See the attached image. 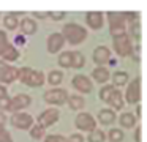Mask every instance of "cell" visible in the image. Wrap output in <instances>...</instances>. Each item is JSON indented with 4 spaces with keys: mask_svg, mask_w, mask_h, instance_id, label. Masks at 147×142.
Here are the masks:
<instances>
[{
    "mask_svg": "<svg viewBox=\"0 0 147 142\" xmlns=\"http://www.w3.org/2000/svg\"><path fill=\"white\" fill-rule=\"evenodd\" d=\"M3 25L7 30H16L19 27V19H18V13H8L3 17Z\"/></svg>",
    "mask_w": 147,
    "mask_h": 142,
    "instance_id": "21",
    "label": "cell"
},
{
    "mask_svg": "<svg viewBox=\"0 0 147 142\" xmlns=\"http://www.w3.org/2000/svg\"><path fill=\"white\" fill-rule=\"evenodd\" d=\"M141 136H142V126L138 125V126H136V133H134V141H136V142H142Z\"/></svg>",
    "mask_w": 147,
    "mask_h": 142,
    "instance_id": "40",
    "label": "cell"
},
{
    "mask_svg": "<svg viewBox=\"0 0 147 142\" xmlns=\"http://www.w3.org/2000/svg\"><path fill=\"white\" fill-rule=\"evenodd\" d=\"M108 104L112 107V109H115V110L123 109V106H125L123 95H122V92L119 90V88H115V90L112 92V95L109 96V100H108Z\"/></svg>",
    "mask_w": 147,
    "mask_h": 142,
    "instance_id": "16",
    "label": "cell"
},
{
    "mask_svg": "<svg viewBox=\"0 0 147 142\" xmlns=\"http://www.w3.org/2000/svg\"><path fill=\"white\" fill-rule=\"evenodd\" d=\"M62 81H63V73L62 71H59V69H52V71H49L48 82L51 85H60Z\"/></svg>",
    "mask_w": 147,
    "mask_h": 142,
    "instance_id": "26",
    "label": "cell"
},
{
    "mask_svg": "<svg viewBox=\"0 0 147 142\" xmlns=\"http://www.w3.org/2000/svg\"><path fill=\"white\" fill-rule=\"evenodd\" d=\"M14 81H18V68L0 60V82L2 84H13Z\"/></svg>",
    "mask_w": 147,
    "mask_h": 142,
    "instance_id": "10",
    "label": "cell"
},
{
    "mask_svg": "<svg viewBox=\"0 0 147 142\" xmlns=\"http://www.w3.org/2000/svg\"><path fill=\"white\" fill-rule=\"evenodd\" d=\"M74 125L78 129L86 133H92L93 129H96V122L89 112H79L74 118Z\"/></svg>",
    "mask_w": 147,
    "mask_h": 142,
    "instance_id": "9",
    "label": "cell"
},
{
    "mask_svg": "<svg viewBox=\"0 0 147 142\" xmlns=\"http://www.w3.org/2000/svg\"><path fill=\"white\" fill-rule=\"evenodd\" d=\"M8 107H10V96L0 98V112L2 110H8Z\"/></svg>",
    "mask_w": 147,
    "mask_h": 142,
    "instance_id": "38",
    "label": "cell"
},
{
    "mask_svg": "<svg viewBox=\"0 0 147 142\" xmlns=\"http://www.w3.org/2000/svg\"><path fill=\"white\" fill-rule=\"evenodd\" d=\"M10 46V41H8V36L5 33V30H0V55L5 52Z\"/></svg>",
    "mask_w": 147,
    "mask_h": 142,
    "instance_id": "32",
    "label": "cell"
},
{
    "mask_svg": "<svg viewBox=\"0 0 147 142\" xmlns=\"http://www.w3.org/2000/svg\"><path fill=\"white\" fill-rule=\"evenodd\" d=\"M65 46V40L62 33H51L48 36V43H46V49L49 54H57L62 47Z\"/></svg>",
    "mask_w": 147,
    "mask_h": 142,
    "instance_id": "13",
    "label": "cell"
},
{
    "mask_svg": "<svg viewBox=\"0 0 147 142\" xmlns=\"http://www.w3.org/2000/svg\"><path fill=\"white\" fill-rule=\"evenodd\" d=\"M106 134L101 131V129H93L92 133H89L87 136V141L89 142H105Z\"/></svg>",
    "mask_w": 147,
    "mask_h": 142,
    "instance_id": "28",
    "label": "cell"
},
{
    "mask_svg": "<svg viewBox=\"0 0 147 142\" xmlns=\"http://www.w3.org/2000/svg\"><path fill=\"white\" fill-rule=\"evenodd\" d=\"M114 90H115L114 85H105V87H101V90H100V100H101L103 103H108L109 96L112 95Z\"/></svg>",
    "mask_w": 147,
    "mask_h": 142,
    "instance_id": "30",
    "label": "cell"
},
{
    "mask_svg": "<svg viewBox=\"0 0 147 142\" xmlns=\"http://www.w3.org/2000/svg\"><path fill=\"white\" fill-rule=\"evenodd\" d=\"M92 79L96 84H106L109 81V69L106 66H96L92 71Z\"/></svg>",
    "mask_w": 147,
    "mask_h": 142,
    "instance_id": "17",
    "label": "cell"
},
{
    "mask_svg": "<svg viewBox=\"0 0 147 142\" xmlns=\"http://www.w3.org/2000/svg\"><path fill=\"white\" fill-rule=\"evenodd\" d=\"M33 17H38V19H46V17H48V13H40V11H35V13H33Z\"/></svg>",
    "mask_w": 147,
    "mask_h": 142,
    "instance_id": "43",
    "label": "cell"
},
{
    "mask_svg": "<svg viewBox=\"0 0 147 142\" xmlns=\"http://www.w3.org/2000/svg\"><path fill=\"white\" fill-rule=\"evenodd\" d=\"M45 142H67V137L60 134H49V136H46Z\"/></svg>",
    "mask_w": 147,
    "mask_h": 142,
    "instance_id": "36",
    "label": "cell"
},
{
    "mask_svg": "<svg viewBox=\"0 0 147 142\" xmlns=\"http://www.w3.org/2000/svg\"><path fill=\"white\" fill-rule=\"evenodd\" d=\"M86 22L90 28L98 30V28H101L103 24H105V16L100 11H89L86 14Z\"/></svg>",
    "mask_w": 147,
    "mask_h": 142,
    "instance_id": "15",
    "label": "cell"
},
{
    "mask_svg": "<svg viewBox=\"0 0 147 142\" xmlns=\"http://www.w3.org/2000/svg\"><path fill=\"white\" fill-rule=\"evenodd\" d=\"M108 19H109V30H111L112 36H117V35H122V33L127 32V22H125L122 13L109 11Z\"/></svg>",
    "mask_w": 147,
    "mask_h": 142,
    "instance_id": "5",
    "label": "cell"
},
{
    "mask_svg": "<svg viewBox=\"0 0 147 142\" xmlns=\"http://www.w3.org/2000/svg\"><path fill=\"white\" fill-rule=\"evenodd\" d=\"M65 16H67L65 11H48V17L54 19V21H62Z\"/></svg>",
    "mask_w": 147,
    "mask_h": 142,
    "instance_id": "37",
    "label": "cell"
},
{
    "mask_svg": "<svg viewBox=\"0 0 147 142\" xmlns=\"http://www.w3.org/2000/svg\"><path fill=\"white\" fill-rule=\"evenodd\" d=\"M86 65V57L81 50H73L71 52V68L74 69H81Z\"/></svg>",
    "mask_w": 147,
    "mask_h": 142,
    "instance_id": "23",
    "label": "cell"
},
{
    "mask_svg": "<svg viewBox=\"0 0 147 142\" xmlns=\"http://www.w3.org/2000/svg\"><path fill=\"white\" fill-rule=\"evenodd\" d=\"M30 103H32L30 95H27V93L16 95L14 98H10V107H8V110H10V112H13V114L14 112H19V110L29 107Z\"/></svg>",
    "mask_w": 147,
    "mask_h": 142,
    "instance_id": "11",
    "label": "cell"
},
{
    "mask_svg": "<svg viewBox=\"0 0 147 142\" xmlns=\"http://www.w3.org/2000/svg\"><path fill=\"white\" fill-rule=\"evenodd\" d=\"M71 84H73V87L76 88L78 92H81V93H90V92L93 90L92 81L84 74H76L73 77V81H71Z\"/></svg>",
    "mask_w": 147,
    "mask_h": 142,
    "instance_id": "12",
    "label": "cell"
},
{
    "mask_svg": "<svg viewBox=\"0 0 147 142\" xmlns=\"http://www.w3.org/2000/svg\"><path fill=\"white\" fill-rule=\"evenodd\" d=\"M115 110L112 109H101L98 112V120L101 125H111V123L115 122Z\"/></svg>",
    "mask_w": 147,
    "mask_h": 142,
    "instance_id": "19",
    "label": "cell"
},
{
    "mask_svg": "<svg viewBox=\"0 0 147 142\" xmlns=\"http://www.w3.org/2000/svg\"><path fill=\"white\" fill-rule=\"evenodd\" d=\"M19 25H21V30H22L24 36L26 35H33L36 32V21L32 17H24L19 22Z\"/></svg>",
    "mask_w": 147,
    "mask_h": 142,
    "instance_id": "18",
    "label": "cell"
},
{
    "mask_svg": "<svg viewBox=\"0 0 147 142\" xmlns=\"http://www.w3.org/2000/svg\"><path fill=\"white\" fill-rule=\"evenodd\" d=\"M67 103H68V106H70L71 110H81L86 106V100H84L82 96H79V95H71V96L68 95Z\"/></svg>",
    "mask_w": 147,
    "mask_h": 142,
    "instance_id": "20",
    "label": "cell"
},
{
    "mask_svg": "<svg viewBox=\"0 0 147 142\" xmlns=\"http://www.w3.org/2000/svg\"><path fill=\"white\" fill-rule=\"evenodd\" d=\"M123 98L127 100L128 104H139L141 98H142V79H141V76H136L133 81L128 82Z\"/></svg>",
    "mask_w": 147,
    "mask_h": 142,
    "instance_id": "3",
    "label": "cell"
},
{
    "mask_svg": "<svg viewBox=\"0 0 147 142\" xmlns=\"http://www.w3.org/2000/svg\"><path fill=\"white\" fill-rule=\"evenodd\" d=\"M128 36H133L136 40H141V22H136V24H131L130 25V33Z\"/></svg>",
    "mask_w": 147,
    "mask_h": 142,
    "instance_id": "33",
    "label": "cell"
},
{
    "mask_svg": "<svg viewBox=\"0 0 147 142\" xmlns=\"http://www.w3.org/2000/svg\"><path fill=\"white\" fill-rule=\"evenodd\" d=\"M5 96H8V92L5 88V85H0V98H5Z\"/></svg>",
    "mask_w": 147,
    "mask_h": 142,
    "instance_id": "44",
    "label": "cell"
},
{
    "mask_svg": "<svg viewBox=\"0 0 147 142\" xmlns=\"http://www.w3.org/2000/svg\"><path fill=\"white\" fill-rule=\"evenodd\" d=\"M67 142H84V136H81L79 133H74L67 139Z\"/></svg>",
    "mask_w": 147,
    "mask_h": 142,
    "instance_id": "39",
    "label": "cell"
},
{
    "mask_svg": "<svg viewBox=\"0 0 147 142\" xmlns=\"http://www.w3.org/2000/svg\"><path fill=\"white\" fill-rule=\"evenodd\" d=\"M5 123H7V117L3 112H0V126H5Z\"/></svg>",
    "mask_w": 147,
    "mask_h": 142,
    "instance_id": "45",
    "label": "cell"
},
{
    "mask_svg": "<svg viewBox=\"0 0 147 142\" xmlns=\"http://www.w3.org/2000/svg\"><path fill=\"white\" fill-rule=\"evenodd\" d=\"M11 125L14 126V128L18 129H22V131H26V129H30L33 126V117L30 115V114L27 112H14L13 115H11L10 118Z\"/></svg>",
    "mask_w": 147,
    "mask_h": 142,
    "instance_id": "8",
    "label": "cell"
},
{
    "mask_svg": "<svg viewBox=\"0 0 147 142\" xmlns=\"http://www.w3.org/2000/svg\"><path fill=\"white\" fill-rule=\"evenodd\" d=\"M14 43H16V46H24V44H26V36H24V35H16ZM16 46H14V47H16Z\"/></svg>",
    "mask_w": 147,
    "mask_h": 142,
    "instance_id": "41",
    "label": "cell"
},
{
    "mask_svg": "<svg viewBox=\"0 0 147 142\" xmlns=\"http://www.w3.org/2000/svg\"><path fill=\"white\" fill-rule=\"evenodd\" d=\"M57 62L62 68H71V52L70 50H63V52L59 55Z\"/></svg>",
    "mask_w": 147,
    "mask_h": 142,
    "instance_id": "27",
    "label": "cell"
},
{
    "mask_svg": "<svg viewBox=\"0 0 147 142\" xmlns=\"http://www.w3.org/2000/svg\"><path fill=\"white\" fill-rule=\"evenodd\" d=\"M62 36L65 41L71 44V46H78V44L84 43L87 38V30L82 25L76 24V22H70V24H65L62 28Z\"/></svg>",
    "mask_w": 147,
    "mask_h": 142,
    "instance_id": "1",
    "label": "cell"
},
{
    "mask_svg": "<svg viewBox=\"0 0 147 142\" xmlns=\"http://www.w3.org/2000/svg\"><path fill=\"white\" fill-rule=\"evenodd\" d=\"M93 62L96 66H105L111 62V50L106 46H98L93 50Z\"/></svg>",
    "mask_w": 147,
    "mask_h": 142,
    "instance_id": "14",
    "label": "cell"
},
{
    "mask_svg": "<svg viewBox=\"0 0 147 142\" xmlns=\"http://www.w3.org/2000/svg\"><path fill=\"white\" fill-rule=\"evenodd\" d=\"M136 114H138V118H141V115H142V106H141V104H138V107H136Z\"/></svg>",
    "mask_w": 147,
    "mask_h": 142,
    "instance_id": "46",
    "label": "cell"
},
{
    "mask_svg": "<svg viewBox=\"0 0 147 142\" xmlns=\"http://www.w3.org/2000/svg\"><path fill=\"white\" fill-rule=\"evenodd\" d=\"M2 60H3V62H16L18 59H19V50H18V47H14L13 44H10V46H8V49L5 50L3 54H2Z\"/></svg>",
    "mask_w": 147,
    "mask_h": 142,
    "instance_id": "25",
    "label": "cell"
},
{
    "mask_svg": "<svg viewBox=\"0 0 147 142\" xmlns=\"http://www.w3.org/2000/svg\"><path fill=\"white\" fill-rule=\"evenodd\" d=\"M29 131H30V137L36 139V141H38V139H41L43 136H45V129H43L40 125H36V123H33V126L29 129Z\"/></svg>",
    "mask_w": 147,
    "mask_h": 142,
    "instance_id": "31",
    "label": "cell"
},
{
    "mask_svg": "<svg viewBox=\"0 0 147 142\" xmlns=\"http://www.w3.org/2000/svg\"><path fill=\"white\" fill-rule=\"evenodd\" d=\"M112 46L114 50L119 57H128L133 52V43H131V38L128 36V33L117 35V36H112Z\"/></svg>",
    "mask_w": 147,
    "mask_h": 142,
    "instance_id": "4",
    "label": "cell"
},
{
    "mask_svg": "<svg viewBox=\"0 0 147 142\" xmlns=\"http://www.w3.org/2000/svg\"><path fill=\"white\" fill-rule=\"evenodd\" d=\"M43 98H45L46 103L52 104V106H62V104L67 103L68 92L65 88H51V90L45 92Z\"/></svg>",
    "mask_w": 147,
    "mask_h": 142,
    "instance_id": "7",
    "label": "cell"
},
{
    "mask_svg": "<svg viewBox=\"0 0 147 142\" xmlns=\"http://www.w3.org/2000/svg\"><path fill=\"white\" fill-rule=\"evenodd\" d=\"M108 137H109V141H111V142H122V141H123V137H125V134H123L122 129L112 128V129H109Z\"/></svg>",
    "mask_w": 147,
    "mask_h": 142,
    "instance_id": "29",
    "label": "cell"
},
{
    "mask_svg": "<svg viewBox=\"0 0 147 142\" xmlns=\"http://www.w3.org/2000/svg\"><path fill=\"white\" fill-rule=\"evenodd\" d=\"M18 81H21L29 87H41L45 84V74L40 69L22 66V68H18Z\"/></svg>",
    "mask_w": 147,
    "mask_h": 142,
    "instance_id": "2",
    "label": "cell"
},
{
    "mask_svg": "<svg viewBox=\"0 0 147 142\" xmlns=\"http://www.w3.org/2000/svg\"><path fill=\"white\" fill-rule=\"evenodd\" d=\"M122 14H123L125 22H130V24H136V22H139V13L128 11V13H122Z\"/></svg>",
    "mask_w": 147,
    "mask_h": 142,
    "instance_id": "34",
    "label": "cell"
},
{
    "mask_svg": "<svg viewBox=\"0 0 147 142\" xmlns=\"http://www.w3.org/2000/svg\"><path fill=\"white\" fill-rule=\"evenodd\" d=\"M141 46H136V54H131V57H133V60H136V62H141Z\"/></svg>",
    "mask_w": 147,
    "mask_h": 142,
    "instance_id": "42",
    "label": "cell"
},
{
    "mask_svg": "<svg viewBox=\"0 0 147 142\" xmlns=\"http://www.w3.org/2000/svg\"><path fill=\"white\" fill-rule=\"evenodd\" d=\"M136 122H138V118L131 112H123L119 117V123H120L123 128H133V126L136 125Z\"/></svg>",
    "mask_w": 147,
    "mask_h": 142,
    "instance_id": "24",
    "label": "cell"
},
{
    "mask_svg": "<svg viewBox=\"0 0 147 142\" xmlns=\"http://www.w3.org/2000/svg\"><path fill=\"white\" fill-rule=\"evenodd\" d=\"M0 142H13V137L5 129V126H0Z\"/></svg>",
    "mask_w": 147,
    "mask_h": 142,
    "instance_id": "35",
    "label": "cell"
},
{
    "mask_svg": "<svg viewBox=\"0 0 147 142\" xmlns=\"http://www.w3.org/2000/svg\"><path fill=\"white\" fill-rule=\"evenodd\" d=\"M59 118H60V110L55 109V107H49V109L43 110V112L38 115L36 125H40L43 129H46V128H49V126L54 125Z\"/></svg>",
    "mask_w": 147,
    "mask_h": 142,
    "instance_id": "6",
    "label": "cell"
},
{
    "mask_svg": "<svg viewBox=\"0 0 147 142\" xmlns=\"http://www.w3.org/2000/svg\"><path fill=\"white\" fill-rule=\"evenodd\" d=\"M128 73L127 71H115L114 74H112V85H114L115 88L117 87H123V85L128 84Z\"/></svg>",
    "mask_w": 147,
    "mask_h": 142,
    "instance_id": "22",
    "label": "cell"
}]
</instances>
